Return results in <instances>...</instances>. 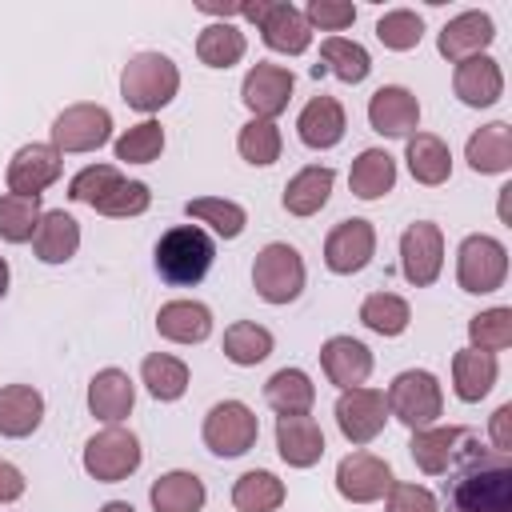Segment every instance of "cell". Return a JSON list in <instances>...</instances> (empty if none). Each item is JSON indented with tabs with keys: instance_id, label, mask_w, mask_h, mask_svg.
<instances>
[{
	"instance_id": "cell-1",
	"label": "cell",
	"mask_w": 512,
	"mask_h": 512,
	"mask_svg": "<svg viewBox=\"0 0 512 512\" xmlns=\"http://www.w3.org/2000/svg\"><path fill=\"white\" fill-rule=\"evenodd\" d=\"M444 512H512V460L464 428L444 468Z\"/></svg>"
},
{
	"instance_id": "cell-2",
	"label": "cell",
	"mask_w": 512,
	"mask_h": 512,
	"mask_svg": "<svg viewBox=\"0 0 512 512\" xmlns=\"http://www.w3.org/2000/svg\"><path fill=\"white\" fill-rule=\"evenodd\" d=\"M152 260H156L160 280H168L176 288H192L208 276V268L216 260V244L200 224H176L156 240Z\"/></svg>"
},
{
	"instance_id": "cell-3",
	"label": "cell",
	"mask_w": 512,
	"mask_h": 512,
	"mask_svg": "<svg viewBox=\"0 0 512 512\" xmlns=\"http://www.w3.org/2000/svg\"><path fill=\"white\" fill-rule=\"evenodd\" d=\"M180 92V68L164 52H136L120 72V96L128 108L152 116Z\"/></svg>"
},
{
	"instance_id": "cell-4",
	"label": "cell",
	"mask_w": 512,
	"mask_h": 512,
	"mask_svg": "<svg viewBox=\"0 0 512 512\" xmlns=\"http://www.w3.org/2000/svg\"><path fill=\"white\" fill-rule=\"evenodd\" d=\"M384 404H388V416H396L404 428L412 432L432 428L444 412V388L428 368H408L388 384Z\"/></svg>"
},
{
	"instance_id": "cell-5",
	"label": "cell",
	"mask_w": 512,
	"mask_h": 512,
	"mask_svg": "<svg viewBox=\"0 0 512 512\" xmlns=\"http://www.w3.org/2000/svg\"><path fill=\"white\" fill-rule=\"evenodd\" d=\"M304 280V256L284 240L264 244L252 260V288L264 304H292L304 292Z\"/></svg>"
},
{
	"instance_id": "cell-6",
	"label": "cell",
	"mask_w": 512,
	"mask_h": 512,
	"mask_svg": "<svg viewBox=\"0 0 512 512\" xmlns=\"http://www.w3.org/2000/svg\"><path fill=\"white\" fill-rule=\"evenodd\" d=\"M140 460H144L140 436L128 432V428H120V424L100 428V432L84 444V456H80L84 472H88L96 484H120V480H128V476L140 468Z\"/></svg>"
},
{
	"instance_id": "cell-7",
	"label": "cell",
	"mask_w": 512,
	"mask_h": 512,
	"mask_svg": "<svg viewBox=\"0 0 512 512\" xmlns=\"http://www.w3.org/2000/svg\"><path fill=\"white\" fill-rule=\"evenodd\" d=\"M508 276V248L488 236V232H472L460 240L456 248V284L472 296H488L496 288H504Z\"/></svg>"
},
{
	"instance_id": "cell-8",
	"label": "cell",
	"mask_w": 512,
	"mask_h": 512,
	"mask_svg": "<svg viewBox=\"0 0 512 512\" xmlns=\"http://www.w3.org/2000/svg\"><path fill=\"white\" fill-rule=\"evenodd\" d=\"M240 16L256 24L260 40L272 48V52H284V56H300L308 52L312 44V28L304 20V12L288 0H256V4H240Z\"/></svg>"
},
{
	"instance_id": "cell-9",
	"label": "cell",
	"mask_w": 512,
	"mask_h": 512,
	"mask_svg": "<svg viewBox=\"0 0 512 512\" xmlns=\"http://www.w3.org/2000/svg\"><path fill=\"white\" fill-rule=\"evenodd\" d=\"M200 436H204V448H208L212 456L232 460V456H244V452L256 444L260 420H256V412H252L244 400H220V404L208 408Z\"/></svg>"
},
{
	"instance_id": "cell-10",
	"label": "cell",
	"mask_w": 512,
	"mask_h": 512,
	"mask_svg": "<svg viewBox=\"0 0 512 512\" xmlns=\"http://www.w3.org/2000/svg\"><path fill=\"white\" fill-rule=\"evenodd\" d=\"M112 140V112L104 104H68L56 120H52V148L64 152H96Z\"/></svg>"
},
{
	"instance_id": "cell-11",
	"label": "cell",
	"mask_w": 512,
	"mask_h": 512,
	"mask_svg": "<svg viewBox=\"0 0 512 512\" xmlns=\"http://www.w3.org/2000/svg\"><path fill=\"white\" fill-rule=\"evenodd\" d=\"M388 424V404H384V392L380 388H344L336 396V428L348 444H372Z\"/></svg>"
},
{
	"instance_id": "cell-12",
	"label": "cell",
	"mask_w": 512,
	"mask_h": 512,
	"mask_svg": "<svg viewBox=\"0 0 512 512\" xmlns=\"http://www.w3.org/2000/svg\"><path fill=\"white\" fill-rule=\"evenodd\" d=\"M376 256V228L364 216H348L340 224H332V232L324 236V264L336 276H356L372 264Z\"/></svg>"
},
{
	"instance_id": "cell-13",
	"label": "cell",
	"mask_w": 512,
	"mask_h": 512,
	"mask_svg": "<svg viewBox=\"0 0 512 512\" xmlns=\"http://www.w3.org/2000/svg\"><path fill=\"white\" fill-rule=\"evenodd\" d=\"M440 268H444V232H440V224H432V220L408 224L404 236H400V272H404V280L412 288H428V284H436Z\"/></svg>"
},
{
	"instance_id": "cell-14",
	"label": "cell",
	"mask_w": 512,
	"mask_h": 512,
	"mask_svg": "<svg viewBox=\"0 0 512 512\" xmlns=\"http://www.w3.org/2000/svg\"><path fill=\"white\" fill-rule=\"evenodd\" d=\"M392 480H396L392 476V464L380 460V456H372V452H364V448L348 452L336 464V492L348 504H376V500H384L388 488H392Z\"/></svg>"
},
{
	"instance_id": "cell-15",
	"label": "cell",
	"mask_w": 512,
	"mask_h": 512,
	"mask_svg": "<svg viewBox=\"0 0 512 512\" xmlns=\"http://www.w3.org/2000/svg\"><path fill=\"white\" fill-rule=\"evenodd\" d=\"M292 88H296V76H292L284 64L260 60V64H252V68L244 72L240 100H244V108H248L256 120H276V116L288 108Z\"/></svg>"
},
{
	"instance_id": "cell-16",
	"label": "cell",
	"mask_w": 512,
	"mask_h": 512,
	"mask_svg": "<svg viewBox=\"0 0 512 512\" xmlns=\"http://www.w3.org/2000/svg\"><path fill=\"white\" fill-rule=\"evenodd\" d=\"M60 172H64V156L52 144H24L12 152L4 180L12 196H40L60 180Z\"/></svg>"
},
{
	"instance_id": "cell-17",
	"label": "cell",
	"mask_w": 512,
	"mask_h": 512,
	"mask_svg": "<svg viewBox=\"0 0 512 512\" xmlns=\"http://www.w3.org/2000/svg\"><path fill=\"white\" fill-rule=\"evenodd\" d=\"M368 124L380 136H412L420 128V100L404 84H380L368 96Z\"/></svg>"
},
{
	"instance_id": "cell-18",
	"label": "cell",
	"mask_w": 512,
	"mask_h": 512,
	"mask_svg": "<svg viewBox=\"0 0 512 512\" xmlns=\"http://www.w3.org/2000/svg\"><path fill=\"white\" fill-rule=\"evenodd\" d=\"M496 40V24L488 12H460L452 16L440 36H436V52L448 60V64H460L468 56H484L488 44Z\"/></svg>"
},
{
	"instance_id": "cell-19",
	"label": "cell",
	"mask_w": 512,
	"mask_h": 512,
	"mask_svg": "<svg viewBox=\"0 0 512 512\" xmlns=\"http://www.w3.org/2000/svg\"><path fill=\"white\" fill-rule=\"evenodd\" d=\"M344 132H348V116H344V104L336 100V96H312L304 108H300V116H296V136H300V144L304 148H312V152H324V148H336L340 140H344Z\"/></svg>"
},
{
	"instance_id": "cell-20",
	"label": "cell",
	"mask_w": 512,
	"mask_h": 512,
	"mask_svg": "<svg viewBox=\"0 0 512 512\" xmlns=\"http://www.w3.org/2000/svg\"><path fill=\"white\" fill-rule=\"evenodd\" d=\"M320 368L324 376L344 392V388H360L372 376V352L364 340L356 336H328L320 344Z\"/></svg>"
},
{
	"instance_id": "cell-21",
	"label": "cell",
	"mask_w": 512,
	"mask_h": 512,
	"mask_svg": "<svg viewBox=\"0 0 512 512\" xmlns=\"http://www.w3.org/2000/svg\"><path fill=\"white\" fill-rule=\"evenodd\" d=\"M452 92L468 108H492L504 96V72L488 52L484 56H468L452 72Z\"/></svg>"
},
{
	"instance_id": "cell-22",
	"label": "cell",
	"mask_w": 512,
	"mask_h": 512,
	"mask_svg": "<svg viewBox=\"0 0 512 512\" xmlns=\"http://www.w3.org/2000/svg\"><path fill=\"white\" fill-rule=\"evenodd\" d=\"M136 404V384L124 368H100L92 380H88V412L104 424H120L128 420Z\"/></svg>"
},
{
	"instance_id": "cell-23",
	"label": "cell",
	"mask_w": 512,
	"mask_h": 512,
	"mask_svg": "<svg viewBox=\"0 0 512 512\" xmlns=\"http://www.w3.org/2000/svg\"><path fill=\"white\" fill-rule=\"evenodd\" d=\"M276 452L288 468H312L324 456V428L312 416H276Z\"/></svg>"
},
{
	"instance_id": "cell-24",
	"label": "cell",
	"mask_w": 512,
	"mask_h": 512,
	"mask_svg": "<svg viewBox=\"0 0 512 512\" xmlns=\"http://www.w3.org/2000/svg\"><path fill=\"white\" fill-rule=\"evenodd\" d=\"M156 332L172 344H204L212 336V308L200 300H168L156 312Z\"/></svg>"
},
{
	"instance_id": "cell-25",
	"label": "cell",
	"mask_w": 512,
	"mask_h": 512,
	"mask_svg": "<svg viewBox=\"0 0 512 512\" xmlns=\"http://www.w3.org/2000/svg\"><path fill=\"white\" fill-rule=\"evenodd\" d=\"M496 376H500V364L492 352H480V348H460L452 356V392L456 400L464 404H480L492 388H496Z\"/></svg>"
},
{
	"instance_id": "cell-26",
	"label": "cell",
	"mask_w": 512,
	"mask_h": 512,
	"mask_svg": "<svg viewBox=\"0 0 512 512\" xmlns=\"http://www.w3.org/2000/svg\"><path fill=\"white\" fill-rule=\"evenodd\" d=\"M464 160L472 172L480 176H496L512 168V128L504 120H492L484 128H476L464 144Z\"/></svg>"
},
{
	"instance_id": "cell-27",
	"label": "cell",
	"mask_w": 512,
	"mask_h": 512,
	"mask_svg": "<svg viewBox=\"0 0 512 512\" xmlns=\"http://www.w3.org/2000/svg\"><path fill=\"white\" fill-rule=\"evenodd\" d=\"M32 248H36V260H44V264H68L80 248V220L64 208L44 212L36 224Z\"/></svg>"
},
{
	"instance_id": "cell-28",
	"label": "cell",
	"mask_w": 512,
	"mask_h": 512,
	"mask_svg": "<svg viewBox=\"0 0 512 512\" xmlns=\"http://www.w3.org/2000/svg\"><path fill=\"white\" fill-rule=\"evenodd\" d=\"M44 420V396L32 384H4L0 388V436L24 440Z\"/></svg>"
},
{
	"instance_id": "cell-29",
	"label": "cell",
	"mask_w": 512,
	"mask_h": 512,
	"mask_svg": "<svg viewBox=\"0 0 512 512\" xmlns=\"http://www.w3.org/2000/svg\"><path fill=\"white\" fill-rule=\"evenodd\" d=\"M332 184H336V172H332L328 164H308V168H300V172L284 184L280 204H284L288 216H316V212L328 204Z\"/></svg>"
},
{
	"instance_id": "cell-30",
	"label": "cell",
	"mask_w": 512,
	"mask_h": 512,
	"mask_svg": "<svg viewBox=\"0 0 512 512\" xmlns=\"http://www.w3.org/2000/svg\"><path fill=\"white\" fill-rule=\"evenodd\" d=\"M404 160H408V172L416 184L436 188L452 176V152L436 132H412L404 144Z\"/></svg>"
},
{
	"instance_id": "cell-31",
	"label": "cell",
	"mask_w": 512,
	"mask_h": 512,
	"mask_svg": "<svg viewBox=\"0 0 512 512\" xmlns=\"http://www.w3.org/2000/svg\"><path fill=\"white\" fill-rule=\"evenodd\" d=\"M264 400L276 416H308L316 404V384L304 368H280L264 384Z\"/></svg>"
},
{
	"instance_id": "cell-32",
	"label": "cell",
	"mask_w": 512,
	"mask_h": 512,
	"mask_svg": "<svg viewBox=\"0 0 512 512\" xmlns=\"http://www.w3.org/2000/svg\"><path fill=\"white\" fill-rule=\"evenodd\" d=\"M148 500H152L156 512H200L204 500H208V488H204V480L196 472L172 468V472L152 480Z\"/></svg>"
},
{
	"instance_id": "cell-33",
	"label": "cell",
	"mask_w": 512,
	"mask_h": 512,
	"mask_svg": "<svg viewBox=\"0 0 512 512\" xmlns=\"http://www.w3.org/2000/svg\"><path fill=\"white\" fill-rule=\"evenodd\" d=\"M348 184H352V196L360 200L388 196L396 188V156L384 148H364L348 168Z\"/></svg>"
},
{
	"instance_id": "cell-34",
	"label": "cell",
	"mask_w": 512,
	"mask_h": 512,
	"mask_svg": "<svg viewBox=\"0 0 512 512\" xmlns=\"http://www.w3.org/2000/svg\"><path fill=\"white\" fill-rule=\"evenodd\" d=\"M460 436H464V428H456V424H448V428L444 424L416 428L412 440H408V452H412V460H416V468L424 476H444V468L452 464V452H456Z\"/></svg>"
},
{
	"instance_id": "cell-35",
	"label": "cell",
	"mask_w": 512,
	"mask_h": 512,
	"mask_svg": "<svg viewBox=\"0 0 512 512\" xmlns=\"http://www.w3.org/2000/svg\"><path fill=\"white\" fill-rule=\"evenodd\" d=\"M140 384L152 392V400L160 404H172L188 392V364L180 356H168V352H152L144 356L140 364Z\"/></svg>"
},
{
	"instance_id": "cell-36",
	"label": "cell",
	"mask_w": 512,
	"mask_h": 512,
	"mask_svg": "<svg viewBox=\"0 0 512 512\" xmlns=\"http://www.w3.org/2000/svg\"><path fill=\"white\" fill-rule=\"evenodd\" d=\"M284 480L268 468H252L244 476H236L232 484V504L236 512H276L284 504Z\"/></svg>"
},
{
	"instance_id": "cell-37",
	"label": "cell",
	"mask_w": 512,
	"mask_h": 512,
	"mask_svg": "<svg viewBox=\"0 0 512 512\" xmlns=\"http://www.w3.org/2000/svg\"><path fill=\"white\" fill-rule=\"evenodd\" d=\"M272 332L256 320H236L224 328V356L236 364V368H256L272 356Z\"/></svg>"
},
{
	"instance_id": "cell-38",
	"label": "cell",
	"mask_w": 512,
	"mask_h": 512,
	"mask_svg": "<svg viewBox=\"0 0 512 512\" xmlns=\"http://www.w3.org/2000/svg\"><path fill=\"white\" fill-rule=\"evenodd\" d=\"M244 52H248V40H244V32H240L236 24H228V20H216V24H208V28L196 36V56H200V64H208V68H232V64L244 60Z\"/></svg>"
},
{
	"instance_id": "cell-39",
	"label": "cell",
	"mask_w": 512,
	"mask_h": 512,
	"mask_svg": "<svg viewBox=\"0 0 512 512\" xmlns=\"http://www.w3.org/2000/svg\"><path fill=\"white\" fill-rule=\"evenodd\" d=\"M320 68H328L336 80H344V84H360V80H368V72H372V56H368V48L364 44H356V40H348V36H328L324 44H320Z\"/></svg>"
},
{
	"instance_id": "cell-40",
	"label": "cell",
	"mask_w": 512,
	"mask_h": 512,
	"mask_svg": "<svg viewBox=\"0 0 512 512\" xmlns=\"http://www.w3.org/2000/svg\"><path fill=\"white\" fill-rule=\"evenodd\" d=\"M360 324H364L368 332H376V336H400V332H408V324H412V308H408V300L396 296V292H372V296H364V304H360Z\"/></svg>"
},
{
	"instance_id": "cell-41",
	"label": "cell",
	"mask_w": 512,
	"mask_h": 512,
	"mask_svg": "<svg viewBox=\"0 0 512 512\" xmlns=\"http://www.w3.org/2000/svg\"><path fill=\"white\" fill-rule=\"evenodd\" d=\"M184 212L196 220V224H208L220 240H236L248 224V212L236 204V200H224V196H196L184 204Z\"/></svg>"
},
{
	"instance_id": "cell-42",
	"label": "cell",
	"mask_w": 512,
	"mask_h": 512,
	"mask_svg": "<svg viewBox=\"0 0 512 512\" xmlns=\"http://www.w3.org/2000/svg\"><path fill=\"white\" fill-rule=\"evenodd\" d=\"M280 148H284V136H280V124L276 120H248L236 136V152L252 164V168H268L280 160Z\"/></svg>"
},
{
	"instance_id": "cell-43",
	"label": "cell",
	"mask_w": 512,
	"mask_h": 512,
	"mask_svg": "<svg viewBox=\"0 0 512 512\" xmlns=\"http://www.w3.org/2000/svg\"><path fill=\"white\" fill-rule=\"evenodd\" d=\"M40 196H12L4 192L0 196V240L8 244H28L36 236V224H40Z\"/></svg>"
},
{
	"instance_id": "cell-44",
	"label": "cell",
	"mask_w": 512,
	"mask_h": 512,
	"mask_svg": "<svg viewBox=\"0 0 512 512\" xmlns=\"http://www.w3.org/2000/svg\"><path fill=\"white\" fill-rule=\"evenodd\" d=\"M112 152H116V160H124V164H152V160L164 152V128H160V120H140V124L124 128V132L116 136Z\"/></svg>"
},
{
	"instance_id": "cell-45",
	"label": "cell",
	"mask_w": 512,
	"mask_h": 512,
	"mask_svg": "<svg viewBox=\"0 0 512 512\" xmlns=\"http://www.w3.org/2000/svg\"><path fill=\"white\" fill-rule=\"evenodd\" d=\"M468 348H480V352H504L512 344V308L496 304V308H484L468 320Z\"/></svg>"
},
{
	"instance_id": "cell-46",
	"label": "cell",
	"mask_w": 512,
	"mask_h": 512,
	"mask_svg": "<svg viewBox=\"0 0 512 512\" xmlns=\"http://www.w3.org/2000/svg\"><path fill=\"white\" fill-rule=\"evenodd\" d=\"M424 36V16L412 12V8H392L376 20V40L388 48V52H412Z\"/></svg>"
},
{
	"instance_id": "cell-47",
	"label": "cell",
	"mask_w": 512,
	"mask_h": 512,
	"mask_svg": "<svg viewBox=\"0 0 512 512\" xmlns=\"http://www.w3.org/2000/svg\"><path fill=\"white\" fill-rule=\"evenodd\" d=\"M120 180H124V176H120V168H116V164H88V168H80V172L68 180V200L96 208V204H100V200H104Z\"/></svg>"
},
{
	"instance_id": "cell-48",
	"label": "cell",
	"mask_w": 512,
	"mask_h": 512,
	"mask_svg": "<svg viewBox=\"0 0 512 512\" xmlns=\"http://www.w3.org/2000/svg\"><path fill=\"white\" fill-rule=\"evenodd\" d=\"M148 204H152V192H148L144 180H120V184L96 204V212H100V216H112V220H128V216H144Z\"/></svg>"
},
{
	"instance_id": "cell-49",
	"label": "cell",
	"mask_w": 512,
	"mask_h": 512,
	"mask_svg": "<svg viewBox=\"0 0 512 512\" xmlns=\"http://www.w3.org/2000/svg\"><path fill=\"white\" fill-rule=\"evenodd\" d=\"M304 20H308V28H320V32H344L356 20V4H348V0H308Z\"/></svg>"
},
{
	"instance_id": "cell-50",
	"label": "cell",
	"mask_w": 512,
	"mask_h": 512,
	"mask_svg": "<svg viewBox=\"0 0 512 512\" xmlns=\"http://www.w3.org/2000/svg\"><path fill=\"white\" fill-rule=\"evenodd\" d=\"M384 500H388V512H440V500L424 484L392 480V488H388Z\"/></svg>"
},
{
	"instance_id": "cell-51",
	"label": "cell",
	"mask_w": 512,
	"mask_h": 512,
	"mask_svg": "<svg viewBox=\"0 0 512 512\" xmlns=\"http://www.w3.org/2000/svg\"><path fill=\"white\" fill-rule=\"evenodd\" d=\"M488 436H492V448L496 452H512V404H500L488 420Z\"/></svg>"
},
{
	"instance_id": "cell-52",
	"label": "cell",
	"mask_w": 512,
	"mask_h": 512,
	"mask_svg": "<svg viewBox=\"0 0 512 512\" xmlns=\"http://www.w3.org/2000/svg\"><path fill=\"white\" fill-rule=\"evenodd\" d=\"M24 488H28L24 472H20L16 464L0 460V504H12V500H20V496H24Z\"/></svg>"
},
{
	"instance_id": "cell-53",
	"label": "cell",
	"mask_w": 512,
	"mask_h": 512,
	"mask_svg": "<svg viewBox=\"0 0 512 512\" xmlns=\"http://www.w3.org/2000/svg\"><path fill=\"white\" fill-rule=\"evenodd\" d=\"M508 196H512V184L500 188V220H504V224H512V216H508Z\"/></svg>"
},
{
	"instance_id": "cell-54",
	"label": "cell",
	"mask_w": 512,
	"mask_h": 512,
	"mask_svg": "<svg viewBox=\"0 0 512 512\" xmlns=\"http://www.w3.org/2000/svg\"><path fill=\"white\" fill-rule=\"evenodd\" d=\"M100 512H136V508H132L128 500H108V504H104Z\"/></svg>"
},
{
	"instance_id": "cell-55",
	"label": "cell",
	"mask_w": 512,
	"mask_h": 512,
	"mask_svg": "<svg viewBox=\"0 0 512 512\" xmlns=\"http://www.w3.org/2000/svg\"><path fill=\"white\" fill-rule=\"evenodd\" d=\"M8 280H12V272H8V260L0 256V300H4V292H8Z\"/></svg>"
}]
</instances>
